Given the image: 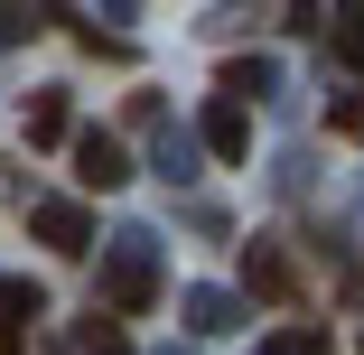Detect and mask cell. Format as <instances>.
Returning a JSON list of instances; mask_svg holds the SVG:
<instances>
[{"mask_svg": "<svg viewBox=\"0 0 364 355\" xmlns=\"http://www.w3.org/2000/svg\"><path fill=\"white\" fill-rule=\"evenodd\" d=\"M65 131H75V122H65V94H38V103H28V140H38V150H56Z\"/></svg>", "mask_w": 364, "mask_h": 355, "instance_id": "ba28073f", "label": "cell"}, {"mask_svg": "<svg viewBox=\"0 0 364 355\" xmlns=\"http://www.w3.org/2000/svg\"><path fill=\"white\" fill-rule=\"evenodd\" d=\"M243 290H252V300H299V271H289V253L252 243V262H243Z\"/></svg>", "mask_w": 364, "mask_h": 355, "instance_id": "8992f818", "label": "cell"}, {"mask_svg": "<svg viewBox=\"0 0 364 355\" xmlns=\"http://www.w3.org/2000/svg\"><path fill=\"white\" fill-rule=\"evenodd\" d=\"M38 19H47V10H38ZM38 19H28V10H0V47H19V38H28Z\"/></svg>", "mask_w": 364, "mask_h": 355, "instance_id": "4fadbf2b", "label": "cell"}, {"mask_svg": "<svg viewBox=\"0 0 364 355\" xmlns=\"http://www.w3.org/2000/svg\"><path fill=\"white\" fill-rule=\"evenodd\" d=\"M262 355H327V327H318V318H299V327H271V337H262Z\"/></svg>", "mask_w": 364, "mask_h": 355, "instance_id": "9c48e42d", "label": "cell"}, {"mask_svg": "<svg viewBox=\"0 0 364 355\" xmlns=\"http://www.w3.org/2000/svg\"><path fill=\"white\" fill-rule=\"evenodd\" d=\"M28 225H38V243H56V253H94V216H85L75 196H47Z\"/></svg>", "mask_w": 364, "mask_h": 355, "instance_id": "7a4b0ae2", "label": "cell"}, {"mask_svg": "<svg viewBox=\"0 0 364 355\" xmlns=\"http://www.w3.org/2000/svg\"><path fill=\"white\" fill-rule=\"evenodd\" d=\"M205 150L215 159H252V112L243 103H205Z\"/></svg>", "mask_w": 364, "mask_h": 355, "instance_id": "5b68a950", "label": "cell"}, {"mask_svg": "<svg viewBox=\"0 0 364 355\" xmlns=\"http://www.w3.org/2000/svg\"><path fill=\"white\" fill-rule=\"evenodd\" d=\"M336 56L364 65V10H336Z\"/></svg>", "mask_w": 364, "mask_h": 355, "instance_id": "7c38bea8", "label": "cell"}, {"mask_svg": "<svg viewBox=\"0 0 364 355\" xmlns=\"http://www.w3.org/2000/svg\"><path fill=\"white\" fill-rule=\"evenodd\" d=\"M159 300V262L140 253V243H122L112 262H103V318H140Z\"/></svg>", "mask_w": 364, "mask_h": 355, "instance_id": "6da1fadb", "label": "cell"}, {"mask_svg": "<svg viewBox=\"0 0 364 355\" xmlns=\"http://www.w3.org/2000/svg\"><path fill=\"white\" fill-rule=\"evenodd\" d=\"M38 318H47V300L28 290V280H0V355H28Z\"/></svg>", "mask_w": 364, "mask_h": 355, "instance_id": "3957f363", "label": "cell"}, {"mask_svg": "<svg viewBox=\"0 0 364 355\" xmlns=\"http://www.w3.org/2000/svg\"><path fill=\"white\" fill-rule=\"evenodd\" d=\"M327 131H346V140H364V85H346V94L327 103Z\"/></svg>", "mask_w": 364, "mask_h": 355, "instance_id": "8fae6325", "label": "cell"}, {"mask_svg": "<svg viewBox=\"0 0 364 355\" xmlns=\"http://www.w3.org/2000/svg\"><path fill=\"white\" fill-rule=\"evenodd\" d=\"M75 178L85 187H122L131 178V150H122L112 131H75Z\"/></svg>", "mask_w": 364, "mask_h": 355, "instance_id": "277c9868", "label": "cell"}, {"mask_svg": "<svg viewBox=\"0 0 364 355\" xmlns=\"http://www.w3.org/2000/svg\"><path fill=\"white\" fill-rule=\"evenodd\" d=\"M187 327H196V337H225V327H234V300H225V290H187Z\"/></svg>", "mask_w": 364, "mask_h": 355, "instance_id": "52a82bcc", "label": "cell"}, {"mask_svg": "<svg viewBox=\"0 0 364 355\" xmlns=\"http://www.w3.org/2000/svg\"><path fill=\"white\" fill-rule=\"evenodd\" d=\"M75 355H131V337H122V327H112V318L94 309V318L75 327Z\"/></svg>", "mask_w": 364, "mask_h": 355, "instance_id": "30bf717a", "label": "cell"}]
</instances>
